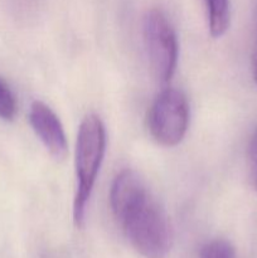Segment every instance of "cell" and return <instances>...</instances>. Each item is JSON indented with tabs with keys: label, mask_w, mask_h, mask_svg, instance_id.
Wrapping results in <instances>:
<instances>
[{
	"label": "cell",
	"mask_w": 257,
	"mask_h": 258,
	"mask_svg": "<svg viewBox=\"0 0 257 258\" xmlns=\"http://www.w3.org/2000/svg\"><path fill=\"white\" fill-rule=\"evenodd\" d=\"M106 151V128L96 113H88L81 121L76 143V186L73 199V221L77 227L85 223L90 202L101 164Z\"/></svg>",
	"instance_id": "2"
},
{
	"label": "cell",
	"mask_w": 257,
	"mask_h": 258,
	"mask_svg": "<svg viewBox=\"0 0 257 258\" xmlns=\"http://www.w3.org/2000/svg\"><path fill=\"white\" fill-rule=\"evenodd\" d=\"M143 39L151 73L160 83H168L176 71L179 44L175 30L159 9L146 12L143 19Z\"/></svg>",
	"instance_id": "3"
},
{
	"label": "cell",
	"mask_w": 257,
	"mask_h": 258,
	"mask_svg": "<svg viewBox=\"0 0 257 258\" xmlns=\"http://www.w3.org/2000/svg\"><path fill=\"white\" fill-rule=\"evenodd\" d=\"M189 117L190 110L183 91L166 87L159 92L149 108V133L159 145L174 148L185 136Z\"/></svg>",
	"instance_id": "4"
},
{
	"label": "cell",
	"mask_w": 257,
	"mask_h": 258,
	"mask_svg": "<svg viewBox=\"0 0 257 258\" xmlns=\"http://www.w3.org/2000/svg\"><path fill=\"white\" fill-rule=\"evenodd\" d=\"M208 17L209 33L213 38H219L227 32L231 22L229 0H204Z\"/></svg>",
	"instance_id": "6"
},
{
	"label": "cell",
	"mask_w": 257,
	"mask_h": 258,
	"mask_svg": "<svg viewBox=\"0 0 257 258\" xmlns=\"http://www.w3.org/2000/svg\"><path fill=\"white\" fill-rule=\"evenodd\" d=\"M201 258H236V251L226 239H213L204 244Z\"/></svg>",
	"instance_id": "8"
},
{
	"label": "cell",
	"mask_w": 257,
	"mask_h": 258,
	"mask_svg": "<svg viewBox=\"0 0 257 258\" xmlns=\"http://www.w3.org/2000/svg\"><path fill=\"white\" fill-rule=\"evenodd\" d=\"M18 105L15 96L8 83L0 77V118L13 121L17 116Z\"/></svg>",
	"instance_id": "7"
},
{
	"label": "cell",
	"mask_w": 257,
	"mask_h": 258,
	"mask_svg": "<svg viewBox=\"0 0 257 258\" xmlns=\"http://www.w3.org/2000/svg\"><path fill=\"white\" fill-rule=\"evenodd\" d=\"M247 159H248L249 178H251L252 185L257 190V125L254 126L251 138H249Z\"/></svg>",
	"instance_id": "9"
},
{
	"label": "cell",
	"mask_w": 257,
	"mask_h": 258,
	"mask_svg": "<svg viewBox=\"0 0 257 258\" xmlns=\"http://www.w3.org/2000/svg\"><path fill=\"white\" fill-rule=\"evenodd\" d=\"M28 120L48 153L57 160L66 158L68 151L67 136L57 113L42 101H33Z\"/></svg>",
	"instance_id": "5"
},
{
	"label": "cell",
	"mask_w": 257,
	"mask_h": 258,
	"mask_svg": "<svg viewBox=\"0 0 257 258\" xmlns=\"http://www.w3.org/2000/svg\"><path fill=\"white\" fill-rule=\"evenodd\" d=\"M251 67H252V77H253V81L257 85V9H256V19H254V38H253V47H252Z\"/></svg>",
	"instance_id": "10"
},
{
	"label": "cell",
	"mask_w": 257,
	"mask_h": 258,
	"mask_svg": "<svg viewBox=\"0 0 257 258\" xmlns=\"http://www.w3.org/2000/svg\"><path fill=\"white\" fill-rule=\"evenodd\" d=\"M126 238L145 258H166L171 247V229L163 207L145 188L112 212Z\"/></svg>",
	"instance_id": "1"
}]
</instances>
